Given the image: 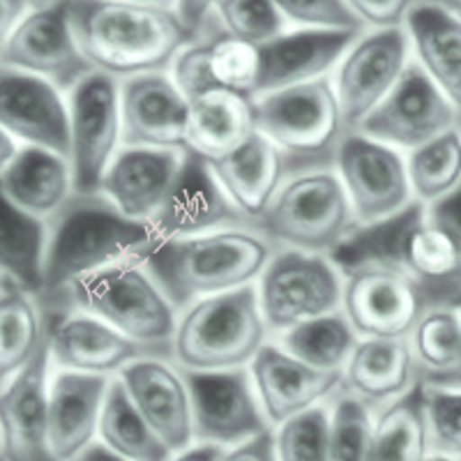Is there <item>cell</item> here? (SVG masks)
Masks as SVG:
<instances>
[{"instance_id": "6da1fadb", "label": "cell", "mask_w": 461, "mask_h": 461, "mask_svg": "<svg viewBox=\"0 0 461 461\" xmlns=\"http://www.w3.org/2000/svg\"><path fill=\"white\" fill-rule=\"evenodd\" d=\"M74 35L95 72L113 79L173 69L194 44L178 10L150 3H69Z\"/></svg>"}, {"instance_id": "7a4b0ae2", "label": "cell", "mask_w": 461, "mask_h": 461, "mask_svg": "<svg viewBox=\"0 0 461 461\" xmlns=\"http://www.w3.org/2000/svg\"><path fill=\"white\" fill-rule=\"evenodd\" d=\"M159 240L150 224L125 217L102 194L72 196L49 220L47 291L40 303L49 304L74 279L121 263H148Z\"/></svg>"}, {"instance_id": "3957f363", "label": "cell", "mask_w": 461, "mask_h": 461, "mask_svg": "<svg viewBox=\"0 0 461 461\" xmlns=\"http://www.w3.org/2000/svg\"><path fill=\"white\" fill-rule=\"evenodd\" d=\"M279 247L258 226H233L164 242L146 263L176 310L254 286Z\"/></svg>"}, {"instance_id": "277c9868", "label": "cell", "mask_w": 461, "mask_h": 461, "mask_svg": "<svg viewBox=\"0 0 461 461\" xmlns=\"http://www.w3.org/2000/svg\"><path fill=\"white\" fill-rule=\"evenodd\" d=\"M42 307L47 312L72 307L93 314L152 353L171 357L180 312L146 263H121L84 275Z\"/></svg>"}, {"instance_id": "5b68a950", "label": "cell", "mask_w": 461, "mask_h": 461, "mask_svg": "<svg viewBox=\"0 0 461 461\" xmlns=\"http://www.w3.org/2000/svg\"><path fill=\"white\" fill-rule=\"evenodd\" d=\"M257 284L196 300L180 312L171 360L185 372L247 369L267 344Z\"/></svg>"}, {"instance_id": "8992f818", "label": "cell", "mask_w": 461, "mask_h": 461, "mask_svg": "<svg viewBox=\"0 0 461 461\" xmlns=\"http://www.w3.org/2000/svg\"><path fill=\"white\" fill-rule=\"evenodd\" d=\"M257 131L282 152L291 176L335 168L337 150L348 134L328 77L258 97Z\"/></svg>"}, {"instance_id": "52a82bcc", "label": "cell", "mask_w": 461, "mask_h": 461, "mask_svg": "<svg viewBox=\"0 0 461 461\" xmlns=\"http://www.w3.org/2000/svg\"><path fill=\"white\" fill-rule=\"evenodd\" d=\"M258 229L279 249L328 257L360 226L339 173L335 168H312L288 176Z\"/></svg>"}, {"instance_id": "ba28073f", "label": "cell", "mask_w": 461, "mask_h": 461, "mask_svg": "<svg viewBox=\"0 0 461 461\" xmlns=\"http://www.w3.org/2000/svg\"><path fill=\"white\" fill-rule=\"evenodd\" d=\"M431 298L394 257H365L344 275L341 312L360 339H409Z\"/></svg>"}, {"instance_id": "9c48e42d", "label": "cell", "mask_w": 461, "mask_h": 461, "mask_svg": "<svg viewBox=\"0 0 461 461\" xmlns=\"http://www.w3.org/2000/svg\"><path fill=\"white\" fill-rule=\"evenodd\" d=\"M267 330L284 335L295 325L341 310L344 275L325 254L279 249L257 282Z\"/></svg>"}, {"instance_id": "30bf717a", "label": "cell", "mask_w": 461, "mask_h": 461, "mask_svg": "<svg viewBox=\"0 0 461 461\" xmlns=\"http://www.w3.org/2000/svg\"><path fill=\"white\" fill-rule=\"evenodd\" d=\"M69 167L74 194L97 196L122 143L121 86L109 74L93 72L68 95Z\"/></svg>"}, {"instance_id": "8fae6325", "label": "cell", "mask_w": 461, "mask_h": 461, "mask_svg": "<svg viewBox=\"0 0 461 461\" xmlns=\"http://www.w3.org/2000/svg\"><path fill=\"white\" fill-rule=\"evenodd\" d=\"M335 171L339 173L360 229L397 220L418 205L402 152L360 131L346 134L337 150Z\"/></svg>"}, {"instance_id": "7c38bea8", "label": "cell", "mask_w": 461, "mask_h": 461, "mask_svg": "<svg viewBox=\"0 0 461 461\" xmlns=\"http://www.w3.org/2000/svg\"><path fill=\"white\" fill-rule=\"evenodd\" d=\"M183 374L192 397L194 443L229 450L275 429L263 411L249 367L229 372L183 369Z\"/></svg>"}, {"instance_id": "4fadbf2b", "label": "cell", "mask_w": 461, "mask_h": 461, "mask_svg": "<svg viewBox=\"0 0 461 461\" xmlns=\"http://www.w3.org/2000/svg\"><path fill=\"white\" fill-rule=\"evenodd\" d=\"M0 58L3 68L40 77L68 95L95 72L74 35L69 3H51L28 12L3 40Z\"/></svg>"}, {"instance_id": "5bb4252c", "label": "cell", "mask_w": 461, "mask_h": 461, "mask_svg": "<svg viewBox=\"0 0 461 461\" xmlns=\"http://www.w3.org/2000/svg\"><path fill=\"white\" fill-rule=\"evenodd\" d=\"M434 300L461 298V189L434 205H418L394 254Z\"/></svg>"}, {"instance_id": "9a60e30c", "label": "cell", "mask_w": 461, "mask_h": 461, "mask_svg": "<svg viewBox=\"0 0 461 461\" xmlns=\"http://www.w3.org/2000/svg\"><path fill=\"white\" fill-rule=\"evenodd\" d=\"M411 56L413 47L406 28L365 32L346 53L332 86L348 134L360 130L369 113L393 93L413 60Z\"/></svg>"}, {"instance_id": "2e32d148", "label": "cell", "mask_w": 461, "mask_h": 461, "mask_svg": "<svg viewBox=\"0 0 461 461\" xmlns=\"http://www.w3.org/2000/svg\"><path fill=\"white\" fill-rule=\"evenodd\" d=\"M459 125L461 115L413 58L393 93L357 131L394 150L413 152Z\"/></svg>"}, {"instance_id": "e0dca14e", "label": "cell", "mask_w": 461, "mask_h": 461, "mask_svg": "<svg viewBox=\"0 0 461 461\" xmlns=\"http://www.w3.org/2000/svg\"><path fill=\"white\" fill-rule=\"evenodd\" d=\"M49 325V323H47ZM49 328L40 351L22 372L3 383L0 422H3V461H58L49 434Z\"/></svg>"}, {"instance_id": "ac0fdd59", "label": "cell", "mask_w": 461, "mask_h": 461, "mask_svg": "<svg viewBox=\"0 0 461 461\" xmlns=\"http://www.w3.org/2000/svg\"><path fill=\"white\" fill-rule=\"evenodd\" d=\"M47 321L51 360L60 372L111 378L113 374L121 376L131 362L158 356L115 330L113 325L81 310L68 307L47 312Z\"/></svg>"}, {"instance_id": "d6986e66", "label": "cell", "mask_w": 461, "mask_h": 461, "mask_svg": "<svg viewBox=\"0 0 461 461\" xmlns=\"http://www.w3.org/2000/svg\"><path fill=\"white\" fill-rule=\"evenodd\" d=\"M122 146L187 152L189 100L167 72L121 84Z\"/></svg>"}, {"instance_id": "ffe728a7", "label": "cell", "mask_w": 461, "mask_h": 461, "mask_svg": "<svg viewBox=\"0 0 461 461\" xmlns=\"http://www.w3.org/2000/svg\"><path fill=\"white\" fill-rule=\"evenodd\" d=\"M152 431L173 455L194 446V418L187 381L171 357L148 356L131 362L118 376Z\"/></svg>"}, {"instance_id": "44dd1931", "label": "cell", "mask_w": 461, "mask_h": 461, "mask_svg": "<svg viewBox=\"0 0 461 461\" xmlns=\"http://www.w3.org/2000/svg\"><path fill=\"white\" fill-rule=\"evenodd\" d=\"M159 245L183 238L201 236L210 230L254 226L238 212L217 183L212 167L194 152H185L183 171L159 215L152 220Z\"/></svg>"}, {"instance_id": "7402d4cb", "label": "cell", "mask_w": 461, "mask_h": 461, "mask_svg": "<svg viewBox=\"0 0 461 461\" xmlns=\"http://www.w3.org/2000/svg\"><path fill=\"white\" fill-rule=\"evenodd\" d=\"M0 125L16 141L69 159V106L63 93L40 77L3 68Z\"/></svg>"}, {"instance_id": "603a6c76", "label": "cell", "mask_w": 461, "mask_h": 461, "mask_svg": "<svg viewBox=\"0 0 461 461\" xmlns=\"http://www.w3.org/2000/svg\"><path fill=\"white\" fill-rule=\"evenodd\" d=\"M258 399L270 425L277 429L288 420L328 403L341 390L344 374L319 372L286 353L279 344H266L249 365Z\"/></svg>"}, {"instance_id": "cb8c5ba5", "label": "cell", "mask_w": 461, "mask_h": 461, "mask_svg": "<svg viewBox=\"0 0 461 461\" xmlns=\"http://www.w3.org/2000/svg\"><path fill=\"white\" fill-rule=\"evenodd\" d=\"M185 152L125 148L111 162L100 194L125 217L152 224L183 171Z\"/></svg>"}, {"instance_id": "d4e9b609", "label": "cell", "mask_w": 461, "mask_h": 461, "mask_svg": "<svg viewBox=\"0 0 461 461\" xmlns=\"http://www.w3.org/2000/svg\"><path fill=\"white\" fill-rule=\"evenodd\" d=\"M171 77L187 100L212 90H226L257 100L261 51L220 31L185 49L173 65Z\"/></svg>"}, {"instance_id": "484cf974", "label": "cell", "mask_w": 461, "mask_h": 461, "mask_svg": "<svg viewBox=\"0 0 461 461\" xmlns=\"http://www.w3.org/2000/svg\"><path fill=\"white\" fill-rule=\"evenodd\" d=\"M362 35L356 32H323L295 28L284 32L275 42L258 47L261 51V79L258 97L294 86L325 79L332 68H339L344 56ZM257 97V100H258Z\"/></svg>"}, {"instance_id": "4316f807", "label": "cell", "mask_w": 461, "mask_h": 461, "mask_svg": "<svg viewBox=\"0 0 461 461\" xmlns=\"http://www.w3.org/2000/svg\"><path fill=\"white\" fill-rule=\"evenodd\" d=\"M111 381L106 376L58 372L49 390V434L58 461H77L100 434Z\"/></svg>"}, {"instance_id": "83f0119b", "label": "cell", "mask_w": 461, "mask_h": 461, "mask_svg": "<svg viewBox=\"0 0 461 461\" xmlns=\"http://www.w3.org/2000/svg\"><path fill=\"white\" fill-rule=\"evenodd\" d=\"M418 383V362L409 339H360L344 369L341 390L378 413Z\"/></svg>"}, {"instance_id": "f1b7e54d", "label": "cell", "mask_w": 461, "mask_h": 461, "mask_svg": "<svg viewBox=\"0 0 461 461\" xmlns=\"http://www.w3.org/2000/svg\"><path fill=\"white\" fill-rule=\"evenodd\" d=\"M210 167L230 203L254 226L261 224L267 208L291 176L282 152L261 134Z\"/></svg>"}, {"instance_id": "f546056e", "label": "cell", "mask_w": 461, "mask_h": 461, "mask_svg": "<svg viewBox=\"0 0 461 461\" xmlns=\"http://www.w3.org/2000/svg\"><path fill=\"white\" fill-rule=\"evenodd\" d=\"M3 199L23 212L49 221L74 196L69 159L44 148L23 146L7 167L0 168Z\"/></svg>"}, {"instance_id": "4dcf8cb0", "label": "cell", "mask_w": 461, "mask_h": 461, "mask_svg": "<svg viewBox=\"0 0 461 461\" xmlns=\"http://www.w3.org/2000/svg\"><path fill=\"white\" fill-rule=\"evenodd\" d=\"M406 32L415 63L461 115V16L443 3H413Z\"/></svg>"}, {"instance_id": "1f68e13d", "label": "cell", "mask_w": 461, "mask_h": 461, "mask_svg": "<svg viewBox=\"0 0 461 461\" xmlns=\"http://www.w3.org/2000/svg\"><path fill=\"white\" fill-rule=\"evenodd\" d=\"M257 134V100L226 90L189 100L187 150L208 164L233 155Z\"/></svg>"}, {"instance_id": "d6a6232c", "label": "cell", "mask_w": 461, "mask_h": 461, "mask_svg": "<svg viewBox=\"0 0 461 461\" xmlns=\"http://www.w3.org/2000/svg\"><path fill=\"white\" fill-rule=\"evenodd\" d=\"M49 221L32 217L3 199L0 263L3 275L42 300L47 291Z\"/></svg>"}, {"instance_id": "836d02e7", "label": "cell", "mask_w": 461, "mask_h": 461, "mask_svg": "<svg viewBox=\"0 0 461 461\" xmlns=\"http://www.w3.org/2000/svg\"><path fill=\"white\" fill-rule=\"evenodd\" d=\"M0 284V378L5 383L40 351L49 321L37 295L5 275Z\"/></svg>"}, {"instance_id": "e575fe53", "label": "cell", "mask_w": 461, "mask_h": 461, "mask_svg": "<svg viewBox=\"0 0 461 461\" xmlns=\"http://www.w3.org/2000/svg\"><path fill=\"white\" fill-rule=\"evenodd\" d=\"M431 455L422 381L411 393L378 411L374 461H425Z\"/></svg>"}, {"instance_id": "d590c367", "label": "cell", "mask_w": 461, "mask_h": 461, "mask_svg": "<svg viewBox=\"0 0 461 461\" xmlns=\"http://www.w3.org/2000/svg\"><path fill=\"white\" fill-rule=\"evenodd\" d=\"M357 341L360 337L341 310L295 325L294 330L279 335V346L284 351L319 372L337 374H344Z\"/></svg>"}, {"instance_id": "8d00e7d4", "label": "cell", "mask_w": 461, "mask_h": 461, "mask_svg": "<svg viewBox=\"0 0 461 461\" xmlns=\"http://www.w3.org/2000/svg\"><path fill=\"white\" fill-rule=\"evenodd\" d=\"M100 438L115 455L130 461H171L173 452L148 425L118 378L111 381L102 411Z\"/></svg>"}, {"instance_id": "74e56055", "label": "cell", "mask_w": 461, "mask_h": 461, "mask_svg": "<svg viewBox=\"0 0 461 461\" xmlns=\"http://www.w3.org/2000/svg\"><path fill=\"white\" fill-rule=\"evenodd\" d=\"M420 381L431 383L450 372L461 351L459 300H434L409 337Z\"/></svg>"}, {"instance_id": "f35d334b", "label": "cell", "mask_w": 461, "mask_h": 461, "mask_svg": "<svg viewBox=\"0 0 461 461\" xmlns=\"http://www.w3.org/2000/svg\"><path fill=\"white\" fill-rule=\"evenodd\" d=\"M411 189L415 203L434 205L461 189V125L409 152Z\"/></svg>"}, {"instance_id": "ab89813d", "label": "cell", "mask_w": 461, "mask_h": 461, "mask_svg": "<svg viewBox=\"0 0 461 461\" xmlns=\"http://www.w3.org/2000/svg\"><path fill=\"white\" fill-rule=\"evenodd\" d=\"M374 411L339 390L330 399V461H374Z\"/></svg>"}, {"instance_id": "60d3db41", "label": "cell", "mask_w": 461, "mask_h": 461, "mask_svg": "<svg viewBox=\"0 0 461 461\" xmlns=\"http://www.w3.org/2000/svg\"><path fill=\"white\" fill-rule=\"evenodd\" d=\"M215 14L221 32L252 47L275 42L286 32V19L277 3L224 0L215 3Z\"/></svg>"}, {"instance_id": "b9f144b4", "label": "cell", "mask_w": 461, "mask_h": 461, "mask_svg": "<svg viewBox=\"0 0 461 461\" xmlns=\"http://www.w3.org/2000/svg\"><path fill=\"white\" fill-rule=\"evenodd\" d=\"M279 461H330V402L275 429Z\"/></svg>"}, {"instance_id": "7bdbcfd3", "label": "cell", "mask_w": 461, "mask_h": 461, "mask_svg": "<svg viewBox=\"0 0 461 461\" xmlns=\"http://www.w3.org/2000/svg\"><path fill=\"white\" fill-rule=\"evenodd\" d=\"M425 385V413L431 455L461 459V390Z\"/></svg>"}, {"instance_id": "ee69618b", "label": "cell", "mask_w": 461, "mask_h": 461, "mask_svg": "<svg viewBox=\"0 0 461 461\" xmlns=\"http://www.w3.org/2000/svg\"><path fill=\"white\" fill-rule=\"evenodd\" d=\"M284 19L304 31L356 32L365 35V23L351 3L339 0H279Z\"/></svg>"}, {"instance_id": "f6af8a7d", "label": "cell", "mask_w": 461, "mask_h": 461, "mask_svg": "<svg viewBox=\"0 0 461 461\" xmlns=\"http://www.w3.org/2000/svg\"><path fill=\"white\" fill-rule=\"evenodd\" d=\"M351 5L362 19L365 28L397 31V28H406L413 3H403V0H353Z\"/></svg>"}, {"instance_id": "bcb514c9", "label": "cell", "mask_w": 461, "mask_h": 461, "mask_svg": "<svg viewBox=\"0 0 461 461\" xmlns=\"http://www.w3.org/2000/svg\"><path fill=\"white\" fill-rule=\"evenodd\" d=\"M220 461H279L275 429L266 431L257 438L245 440L236 447H229V450H224Z\"/></svg>"}, {"instance_id": "7dc6e473", "label": "cell", "mask_w": 461, "mask_h": 461, "mask_svg": "<svg viewBox=\"0 0 461 461\" xmlns=\"http://www.w3.org/2000/svg\"><path fill=\"white\" fill-rule=\"evenodd\" d=\"M26 3H16V0H5L3 5H0V28H3V40L14 31L19 23L26 19Z\"/></svg>"}, {"instance_id": "c3c4849f", "label": "cell", "mask_w": 461, "mask_h": 461, "mask_svg": "<svg viewBox=\"0 0 461 461\" xmlns=\"http://www.w3.org/2000/svg\"><path fill=\"white\" fill-rule=\"evenodd\" d=\"M224 450L217 446H203V443H194L187 450L173 455L171 461H220Z\"/></svg>"}, {"instance_id": "681fc988", "label": "cell", "mask_w": 461, "mask_h": 461, "mask_svg": "<svg viewBox=\"0 0 461 461\" xmlns=\"http://www.w3.org/2000/svg\"><path fill=\"white\" fill-rule=\"evenodd\" d=\"M77 461H130V459H125V456H121V455H115V452L109 450V447H106L102 440L100 443L95 440L93 446H90L88 450H86Z\"/></svg>"}, {"instance_id": "f907efd6", "label": "cell", "mask_w": 461, "mask_h": 461, "mask_svg": "<svg viewBox=\"0 0 461 461\" xmlns=\"http://www.w3.org/2000/svg\"><path fill=\"white\" fill-rule=\"evenodd\" d=\"M23 146H19V141H16L12 134H7V131H3L0 134V168L7 167V164L12 162V159L19 155V150H22Z\"/></svg>"}, {"instance_id": "816d5d0a", "label": "cell", "mask_w": 461, "mask_h": 461, "mask_svg": "<svg viewBox=\"0 0 461 461\" xmlns=\"http://www.w3.org/2000/svg\"><path fill=\"white\" fill-rule=\"evenodd\" d=\"M459 304H461V298H459ZM429 385H440V388L461 390V351H459V357H456L455 367H452L447 374H443L440 378H436V381H431Z\"/></svg>"}, {"instance_id": "f5cc1de1", "label": "cell", "mask_w": 461, "mask_h": 461, "mask_svg": "<svg viewBox=\"0 0 461 461\" xmlns=\"http://www.w3.org/2000/svg\"><path fill=\"white\" fill-rule=\"evenodd\" d=\"M425 461H461V459H452V456H446V455H429Z\"/></svg>"}]
</instances>
